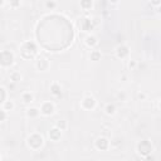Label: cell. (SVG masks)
<instances>
[{
	"label": "cell",
	"instance_id": "14",
	"mask_svg": "<svg viewBox=\"0 0 161 161\" xmlns=\"http://www.w3.org/2000/svg\"><path fill=\"white\" fill-rule=\"evenodd\" d=\"M65 126H67V123H65V121H61V122H57V128H59L61 131H63L65 128Z\"/></svg>",
	"mask_w": 161,
	"mask_h": 161
},
{
	"label": "cell",
	"instance_id": "11",
	"mask_svg": "<svg viewBox=\"0 0 161 161\" xmlns=\"http://www.w3.org/2000/svg\"><path fill=\"white\" fill-rule=\"evenodd\" d=\"M115 112H116V107L113 103H108L106 106V113L107 115H113Z\"/></svg>",
	"mask_w": 161,
	"mask_h": 161
},
{
	"label": "cell",
	"instance_id": "8",
	"mask_svg": "<svg viewBox=\"0 0 161 161\" xmlns=\"http://www.w3.org/2000/svg\"><path fill=\"white\" fill-rule=\"evenodd\" d=\"M13 108H14V103L11 102V101H5L4 103H1V111L8 112V111L13 110Z\"/></svg>",
	"mask_w": 161,
	"mask_h": 161
},
{
	"label": "cell",
	"instance_id": "19",
	"mask_svg": "<svg viewBox=\"0 0 161 161\" xmlns=\"http://www.w3.org/2000/svg\"><path fill=\"white\" fill-rule=\"evenodd\" d=\"M139 98L145 99V98H146V94H145V93H139Z\"/></svg>",
	"mask_w": 161,
	"mask_h": 161
},
{
	"label": "cell",
	"instance_id": "10",
	"mask_svg": "<svg viewBox=\"0 0 161 161\" xmlns=\"http://www.w3.org/2000/svg\"><path fill=\"white\" fill-rule=\"evenodd\" d=\"M22 98H23V101H24L25 103H30V102H33V99H34L33 94H32V93H29V92H27V93H23Z\"/></svg>",
	"mask_w": 161,
	"mask_h": 161
},
{
	"label": "cell",
	"instance_id": "13",
	"mask_svg": "<svg viewBox=\"0 0 161 161\" xmlns=\"http://www.w3.org/2000/svg\"><path fill=\"white\" fill-rule=\"evenodd\" d=\"M20 79H22L20 73H18V72H13V73H10V81H13V82H19Z\"/></svg>",
	"mask_w": 161,
	"mask_h": 161
},
{
	"label": "cell",
	"instance_id": "16",
	"mask_svg": "<svg viewBox=\"0 0 161 161\" xmlns=\"http://www.w3.org/2000/svg\"><path fill=\"white\" fill-rule=\"evenodd\" d=\"M45 7H47V8H50V9H52V8L57 7V3H56V1H47V3H45Z\"/></svg>",
	"mask_w": 161,
	"mask_h": 161
},
{
	"label": "cell",
	"instance_id": "4",
	"mask_svg": "<svg viewBox=\"0 0 161 161\" xmlns=\"http://www.w3.org/2000/svg\"><path fill=\"white\" fill-rule=\"evenodd\" d=\"M110 142L107 139H105V137H99V139L96 141V146L97 148H101V150H106L107 147H108Z\"/></svg>",
	"mask_w": 161,
	"mask_h": 161
},
{
	"label": "cell",
	"instance_id": "21",
	"mask_svg": "<svg viewBox=\"0 0 161 161\" xmlns=\"http://www.w3.org/2000/svg\"><path fill=\"white\" fill-rule=\"evenodd\" d=\"M160 108H161V99H160Z\"/></svg>",
	"mask_w": 161,
	"mask_h": 161
},
{
	"label": "cell",
	"instance_id": "12",
	"mask_svg": "<svg viewBox=\"0 0 161 161\" xmlns=\"http://www.w3.org/2000/svg\"><path fill=\"white\" fill-rule=\"evenodd\" d=\"M39 113H40V111L38 108H34V107H32V108L28 110V116L29 117H37Z\"/></svg>",
	"mask_w": 161,
	"mask_h": 161
},
{
	"label": "cell",
	"instance_id": "2",
	"mask_svg": "<svg viewBox=\"0 0 161 161\" xmlns=\"http://www.w3.org/2000/svg\"><path fill=\"white\" fill-rule=\"evenodd\" d=\"M82 106L85 107V108H87V110H91V108H93V107L96 106V99H94L93 97H91V96H88V97H86L85 99H83Z\"/></svg>",
	"mask_w": 161,
	"mask_h": 161
},
{
	"label": "cell",
	"instance_id": "7",
	"mask_svg": "<svg viewBox=\"0 0 161 161\" xmlns=\"http://www.w3.org/2000/svg\"><path fill=\"white\" fill-rule=\"evenodd\" d=\"M61 130H59V128H53V130H50V132H49V136H50V139L52 140H54V141H57L58 139H59V137H61Z\"/></svg>",
	"mask_w": 161,
	"mask_h": 161
},
{
	"label": "cell",
	"instance_id": "17",
	"mask_svg": "<svg viewBox=\"0 0 161 161\" xmlns=\"http://www.w3.org/2000/svg\"><path fill=\"white\" fill-rule=\"evenodd\" d=\"M81 7H83V8L92 7V1H82V3H81Z\"/></svg>",
	"mask_w": 161,
	"mask_h": 161
},
{
	"label": "cell",
	"instance_id": "5",
	"mask_svg": "<svg viewBox=\"0 0 161 161\" xmlns=\"http://www.w3.org/2000/svg\"><path fill=\"white\" fill-rule=\"evenodd\" d=\"M48 59L45 58H39L38 62H37V67L40 69V70H45L47 68H48Z\"/></svg>",
	"mask_w": 161,
	"mask_h": 161
},
{
	"label": "cell",
	"instance_id": "1",
	"mask_svg": "<svg viewBox=\"0 0 161 161\" xmlns=\"http://www.w3.org/2000/svg\"><path fill=\"white\" fill-rule=\"evenodd\" d=\"M53 111H54V105L50 103V102H44L42 105V108H40V112L43 113V115L48 116V115H52Z\"/></svg>",
	"mask_w": 161,
	"mask_h": 161
},
{
	"label": "cell",
	"instance_id": "20",
	"mask_svg": "<svg viewBox=\"0 0 161 161\" xmlns=\"http://www.w3.org/2000/svg\"><path fill=\"white\" fill-rule=\"evenodd\" d=\"M159 13H161V4H160V7H159Z\"/></svg>",
	"mask_w": 161,
	"mask_h": 161
},
{
	"label": "cell",
	"instance_id": "3",
	"mask_svg": "<svg viewBox=\"0 0 161 161\" xmlns=\"http://www.w3.org/2000/svg\"><path fill=\"white\" fill-rule=\"evenodd\" d=\"M116 53L118 58H125L126 56H128V48L126 45H118L116 48Z\"/></svg>",
	"mask_w": 161,
	"mask_h": 161
},
{
	"label": "cell",
	"instance_id": "18",
	"mask_svg": "<svg viewBox=\"0 0 161 161\" xmlns=\"http://www.w3.org/2000/svg\"><path fill=\"white\" fill-rule=\"evenodd\" d=\"M135 65H136V62H135V61H131V62L128 63V67H130L131 69H132V68H135Z\"/></svg>",
	"mask_w": 161,
	"mask_h": 161
},
{
	"label": "cell",
	"instance_id": "15",
	"mask_svg": "<svg viewBox=\"0 0 161 161\" xmlns=\"http://www.w3.org/2000/svg\"><path fill=\"white\" fill-rule=\"evenodd\" d=\"M99 57H101V54H99L98 52H92V53H91V58L93 59L94 62H96V61H98V59H99Z\"/></svg>",
	"mask_w": 161,
	"mask_h": 161
},
{
	"label": "cell",
	"instance_id": "9",
	"mask_svg": "<svg viewBox=\"0 0 161 161\" xmlns=\"http://www.w3.org/2000/svg\"><path fill=\"white\" fill-rule=\"evenodd\" d=\"M50 89H52V93H53V94H56V96H58V94H61V92H62L61 86H59L58 83H53L52 87H50Z\"/></svg>",
	"mask_w": 161,
	"mask_h": 161
},
{
	"label": "cell",
	"instance_id": "6",
	"mask_svg": "<svg viewBox=\"0 0 161 161\" xmlns=\"http://www.w3.org/2000/svg\"><path fill=\"white\" fill-rule=\"evenodd\" d=\"M86 44H87L88 47H91V48H93V47L97 44V38L94 37V35H87V38H86Z\"/></svg>",
	"mask_w": 161,
	"mask_h": 161
}]
</instances>
